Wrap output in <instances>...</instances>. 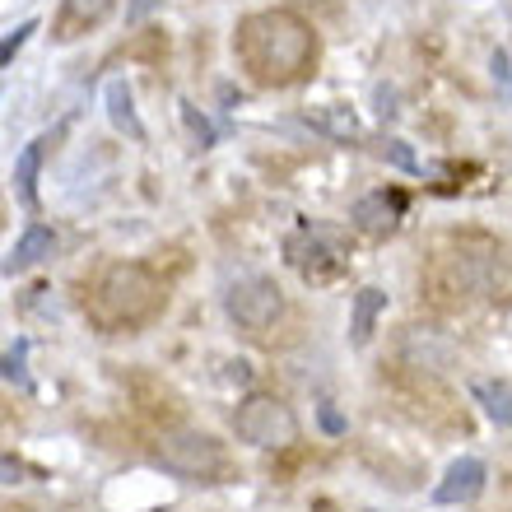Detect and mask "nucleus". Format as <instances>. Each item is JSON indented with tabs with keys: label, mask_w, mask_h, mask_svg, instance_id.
<instances>
[{
	"label": "nucleus",
	"mask_w": 512,
	"mask_h": 512,
	"mask_svg": "<svg viewBox=\"0 0 512 512\" xmlns=\"http://www.w3.org/2000/svg\"><path fill=\"white\" fill-rule=\"evenodd\" d=\"M159 466L163 471L182 475V480H201V485H219V475L229 471V457L224 447L201 429H173L159 438Z\"/></svg>",
	"instance_id": "20e7f679"
},
{
	"label": "nucleus",
	"mask_w": 512,
	"mask_h": 512,
	"mask_svg": "<svg viewBox=\"0 0 512 512\" xmlns=\"http://www.w3.org/2000/svg\"><path fill=\"white\" fill-rule=\"evenodd\" d=\"M233 52L261 89H289L308 80L317 66V33L294 10H261L238 24Z\"/></svg>",
	"instance_id": "f257e3e1"
},
{
	"label": "nucleus",
	"mask_w": 512,
	"mask_h": 512,
	"mask_svg": "<svg viewBox=\"0 0 512 512\" xmlns=\"http://www.w3.org/2000/svg\"><path fill=\"white\" fill-rule=\"evenodd\" d=\"M163 280L140 261H117L98 275L89 294V322L98 331H135L163 312Z\"/></svg>",
	"instance_id": "f03ea898"
},
{
	"label": "nucleus",
	"mask_w": 512,
	"mask_h": 512,
	"mask_svg": "<svg viewBox=\"0 0 512 512\" xmlns=\"http://www.w3.org/2000/svg\"><path fill=\"white\" fill-rule=\"evenodd\" d=\"M52 247H56V233L47 224H28L19 233V243L10 247V256H5V275H19V270L38 266L42 256H52Z\"/></svg>",
	"instance_id": "9b49d317"
},
{
	"label": "nucleus",
	"mask_w": 512,
	"mask_h": 512,
	"mask_svg": "<svg viewBox=\"0 0 512 512\" xmlns=\"http://www.w3.org/2000/svg\"><path fill=\"white\" fill-rule=\"evenodd\" d=\"M233 433L252 447H289V443H298V415L280 396L252 391V396H243L238 410H233Z\"/></svg>",
	"instance_id": "39448f33"
},
{
	"label": "nucleus",
	"mask_w": 512,
	"mask_h": 512,
	"mask_svg": "<svg viewBox=\"0 0 512 512\" xmlns=\"http://www.w3.org/2000/svg\"><path fill=\"white\" fill-rule=\"evenodd\" d=\"M499 256V247L480 243V238H443L429 261V284L447 298H480L494 289Z\"/></svg>",
	"instance_id": "7ed1b4c3"
},
{
	"label": "nucleus",
	"mask_w": 512,
	"mask_h": 512,
	"mask_svg": "<svg viewBox=\"0 0 512 512\" xmlns=\"http://www.w3.org/2000/svg\"><path fill=\"white\" fill-rule=\"evenodd\" d=\"M475 401L485 405V415L494 419V424H503V429H512V391L503 387V382H475Z\"/></svg>",
	"instance_id": "2eb2a0df"
},
{
	"label": "nucleus",
	"mask_w": 512,
	"mask_h": 512,
	"mask_svg": "<svg viewBox=\"0 0 512 512\" xmlns=\"http://www.w3.org/2000/svg\"><path fill=\"white\" fill-rule=\"evenodd\" d=\"M42 154H47V135L28 140V145L19 149V159H14V191H19V201H24V205H33V187H38Z\"/></svg>",
	"instance_id": "4468645a"
},
{
	"label": "nucleus",
	"mask_w": 512,
	"mask_h": 512,
	"mask_svg": "<svg viewBox=\"0 0 512 512\" xmlns=\"http://www.w3.org/2000/svg\"><path fill=\"white\" fill-rule=\"evenodd\" d=\"M382 308H387V294H382L378 284H364V289L354 294V308H350V340L354 345H368V340H373V326H378Z\"/></svg>",
	"instance_id": "f8f14e48"
},
{
	"label": "nucleus",
	"mask_w": 512,
	"mask_h": 512,
	"mask_svg": "<svg viewBox=\"0 0 512 512\" xmlns=\"http://www.w3.org/2000/svg\"><path fill=\"white\" fill-rule=\"evenodd\" d=\"M108 117H112V126L122 135H131V140H145V122L135 117V98H131V84L126 80H108Z\"/></svg>",
	"instance_id": "ddd939ff"
},
{
	"label": "nucleus",
	"mask_w": 512,
	"mask_h": 512,
	"mask_svg": "<svg viewBox=\"0 0 512 512\" xmlns=\"http://www.w3.org/2000/svg\"><path fill=\"white\" fill-rule=\"evenodd\" d=\"M112 10H117V0H61V14H56L52 38H56V42L84 38V33L103 24Z\"/></svg>",
	"instance_id": "9d476101"
},
{
	"label": "nucleus",
	"mask_w": 512,
	"mask_h": 512,
	"mask_svg": "<svg viewBox=\"0 0 512 512\" xmlns=\"http://www.w3.org/2000/svg\"><path fill=\"white\" fill-rule=\"evenodd\" d=\"M494 75L503 80V89L512 94V75H508V52H494Z\"/></svg>",
	"instance_id": "5701e85b"
},
{
	"label": "nucleus",
	"mask_w": 512,
	"mask_h": 512,
	"mask_svg": "<svg viewBox=\"0 0 512 512\" xmlns=\"http://www.w3.org/2000/svg\"><path fill=\"white\" fill-rule=\"evenodd\" d=\"M485 480H489L485 461H480V457H461V461H452V466L443 471V480L433 485V503H438V508H452V503H471V499H480Z\"/></svg>",
	"instance_id": "6e6552de"
},
{
	"label": "nucleus",
	"mask_w": 512,
	"mask_h": 512,
	"mask_svg": "<svg viewBox=\"0 0 512 512\" xmlns=\"http://www.w3.org/2000/svg\"><path fill=\"white\" fill-rule=\"evenodd\" d=\"M224 308L238 326H243L247 336H266L270 326L284 317V294L280 284L266 280V275H252V280H238L224 298Z\"/></svg>",
	"instance_id": "423d86ee"
},
{
	"label": "nucleus",
	"mask_w": 512,
	"mask_h": 512,
	"mask_svg": "<svg viewBox=\"0 0 512 512\" xmlns=\"http://www.w3.org/2000/svg\"><path fill=\"white\" fill-rule=\"evenodd\" d=\"M24 340H14L10 354H5V382H24Z\"/></svg>",
	"instance_id": "aec40b11"
},
{
	"label": "nucleus",
	"mask_w": 512,
	"mask_h": 512,
	"mask_svg": "<svg viewBox=\"0 0 512 512\" xmlns=\"http://www.w3.org/2000/svg\"><path fill=\"white\" fill-rule=\"evenodd\" d=\"M317 419H322L326 433H345V419H340V410L331 401H322V410H317Z\"/></svg>",
	"instance_id": "412c9836"
},
{
	"label": "nucleus",
	"mask_w": 512,
	"mask_h": 512,
	"mask_svg": "<svg viewBox=\"0 0 512 512\" xmlns=\"http://www.w3.org/2000/svg\"><path fill=\"white\" fill-rule=\"evenodd\" d=\"M154 5H159V0H126V19H131V24H140Z\"/></svg>",
	"instance_id": "4be33fe9"
},
{
	"label": "nucleus",
	"mask_w": 512,
	"mask_h": 512,
	"mask_svg": "<svg viewBox=\"0 0 512 512\" xmlns=\"http://www.w3.org/2000/svg\"><path fill=\"white\" fill-rule=\"evenodd\" d=\"M308 122L326 126V131H336V135H354L359 126H354V117H345V112H312Z\"/></svg>",
	"instance_id": "f3484780"
},
{
	"label": "nucleus",
	"mask_w": 512,
	"mask_h": 512,
	"mask_svg": "<svg viewBox=\"0 0 512 512\" xmlns=\"http://www.w3.org/2000/svg\"><path fill=\"white\" fill-rule=\"evenodd\" d=\"M405 215V196L401 191H373L364 201H354V229H364L368 238H387Z\"/></svg>",
	"instance_id": "1a4fd4ad"
},
{
	"label": "nucleus",
	"mask_w": 512,
	"mask_h": 512,
	"mask_svg": "<svg viewBox=\"0 0 512 512\" xmlns=\"http://www.w3.org/2000/svg\"><path fill=\"white\" fill-rule=\"evenodd\" d=\"M182 117H187V126H191V135H196V140H201V145H215V126L205 122L201 112L191 108V103H182Z\"/></svg>",
	"instance_id": "6ab92c4d"
},
{
	"label": "nucleus",
	"mask_w": 512,
	"mask_h": 512,
	"mask_svg": "<svg viewBox=\"0 0 512 512\" xmlns=\"http://www.w3.org/2000/svg\"><path fill=\"white\" fill-rule=\"evenodd\" d=\"M382 159H391L396 168H405V173H415V168H419L415 154L405 149V140H382Z\"/></svg>",
	"instance_id": "a211bd4d"
},
{
	"label": "nucleus",
	"mask_w": 512,
	"mask_h": 512,
	"mask_svg": "<svg viewBox=\"0 0 512 512\" xmlns=\"http://www.w3.org/2000/svg\"><path fill=\"white\" fill-rule=\"evenodd\" d=\"M28 33H38V19H24L19 28H10V33H5V42H0V66H10L14 52L28 42Z\"/></svg>",
	"instance_id": "dca6fc26"
},
{
	"label": "nucleus",
	"mask_w": 512,
	"mask_h": 512,
	"mask_svg": "<svg viewBox=\"0 0 512 512\" xmlns=\"http://www.w3.org/2000/svg\"><path fill=\"white\" fill-rule=\"evenodd\" d=\"M289 266L303 275V280H331L340 266H345V252L331 243V233L322 229H298L289 238Z\"/></svg>",
	"instance_id": "0eeeda50"
}]
</instances>
